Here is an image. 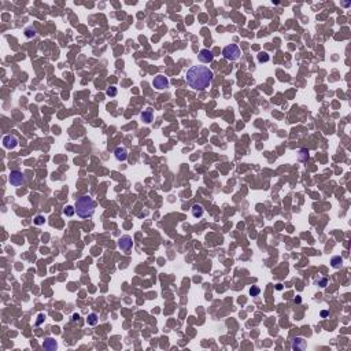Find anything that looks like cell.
I'll list each match as a JSON object with an SVG mask.
<instances>
[{
	"label": "cell",
	"instance_id": "cell-1",
	"mask_svg": "<svg viewBox=\"0 0 351 351\" xmlns=\"http://www.w3.org/2000/svg\"><path fill=\"white\" fill-rule=\"evenodd\" d=\"M214 74L207 66H192L187 70L185 80L192 89L205 90L211 85Z\"/></svg>",
	"mask_w": 351,
	"mask_h": 351
},
{
	"label": "cell",
	"instance_id": "cell-2",
	"mask_svg": "<svg viewBox=\"0 0 351 351\" xmlns=\"http://www.w3.org/2000/svg\"><path fill=\"white\" fill-rule=\"evenodd\" d=\"M75 213L80 218H89L95 213V202L90 196H81L75 202Z\"/></svg>",
	"mask_w": 351,
	"mask_h": 351
},
{
	"label": "cell",
	"instance_id": "cell-3",
	"mask_svg": "<svg viewBox=\"0 0 351 351\" xmlns=\"http://www.w3.org/2000/svg\"><path fill=\"white\" fill-rule=\"evenodd\" d=\"M222 55L226 60H231V62L237 60L240 58V48L236 44H229L222 50Z\"/></svg>",
	"mask_w": 351,
	"mask_h": 351
},
{
	"label": "cell",
	"instance_id": "cell-4",
	"mask_svg": "<svg viewBox=\"0 0 351 351\" xmlns=\"http://www.w3.org/2000/svg\"><path fill=\"white\" fill-rule=\"evenodd\" d=\"M8 181H10L11 185L21 187V185H24V184L26 183V177H25L24 173L19 172V170H13L10 173V176H8Z\"/></svg>",
	"mask_w": 351,
	"mask_h": 351
},
{
	"label": "cell",
	"instance_id": "cell-5",
	"mask_svg": "<svg viewBox=\"0 0 351 351\" xmlns=\"http://www.w3.org/2000/svg\"><path fill=\"white\" fill-rule=\"evenodd\" d=\"M118 247L121 251L123 252H129L132 248H133V240H132V237L129 235H123L119 237L118 240Z\"/></svg>",
	"mask_w": 351,
	"mask_h": 351
},
{
	"label": "cell",
	"instance_id": "cell-6",
	"mask_svg": "<svg viewBox=\"0 0 351 351\" xmlns=\"http://www.w3.org/2000/svg\"><path fill=\"white\" fill-rule=\"evenodd\" d=\"M169 84H170V82H169V78L166 77V75H163V74H158L156 77L154 78V81H152V85L155 86L156 89H159V90L169 88Z\"/></svg>",
	"mask_w": 351,
	"mask_h": 351
},
{
	"label": "cell",
	"instance_id": "cell-7",
	"mask_svg": "<svg viewBox=\"0 0 351 351\" xmlns=\"http://www.w3.org/2000/svg\"><path fill=\"white\" fill-rule=\"evenodd\" d=\"M18 145V139L14 134H7L3 137V147L7 150H14Z\"/></svg>",
	"mask_w": 351,
	"mask_h": 351
},
{
	"label": "cell",
	"instance_id": "cell-8",
	"mask_svg": "<svg viewBox=\"0 0 351 351\" xmlns=\"http://www.w3.org/2000/svg\"><path fill=\"white\" fill-rule=\"evenodd\" d=\"M198 58L203 63H210V62H213V59H214V54L211 51H209V50H206V48H205V50L199 51Z\"/></svg>",
	"mask_w": 351,
	"mask_h": 351
},
{
	"label": "cell",
	"instance_id": "cell-9",
	"mask_svg": "<svg viewBox=\"0 0 351 351\" xmlns=\"http://www.w3.org/2000/svg\"><path fill=\"white\" fill-rule=\"evenodd\" d=\"M114 155H115L117 161L123 162V161L128 159V151H126V148H123V147H117L115 151H114Z\"/></svg>",
	"mask_w": 351,
	"mask_h": 351
},
{
	"label": "cell",
	"instance_id": "cell-10",
	"mask_svg": "<svg viewBox=\"0 0 351 351\" xmlns=\"http://www.w3.org/2000/svg\"><path fill=\"white\" fill-rule=\"evenodd\" d=\"M43 347L44 350H48V351H55L56 348H58V343H56L52 337H47L43 343Z\"/></svg>",
	"mask_w": 351,
	"mask_h": 351
},
{
	"label": "cell",
	"instance_id": "cell-11",
	"mask_svg": "<svg viewBox=\"0 0 351 351\" xmlns=\"http://www.w3.org/2000/svg\"><path fill=\"white\" fill-rule=\"evenodd\" d=\"M292 348L293 350H304L306 348V340L303 337H295L292 340Z\"/></svg>",
	"mask_w": 351,
	"mask_h": 351
},
{
	"label": "cell",
	"instance_id": "cell-12",
	"mask_svg": "<svg viewBox=\"0 0 351 351\" xmlns=\"http://www.w3.org/2000/svg\"><path fill=\"white\" fill-rule=\"evenodd\" d=\"M140 117H141V119L144 121L145 123L152 122V110H151V108H147V110H144L141 112Z\"/></svg>",
	"mask_w": 351,
	"mask_h": 351
},
{
	"label": "cell",
	"instance_id": "cell-13",
	"mask_svg": "<svg viewBox=\"0 0 351 351\" xmlns=\"http://www.w3.org/2000/svg\"><path fill=\"white\" fill-rule=\"evenodd\" d=\"M203 213H205V210H203V207L200 205H194V206H192V216H194V217L199 218V217L203 216Z\"/></svg>",
	"mask_w": 351,
	"mask_h": 351
},
{
	"label": "cell",
	"instance_id": "cell-14",
	"mask_svg": "<svg viewBox=\"0 0 351 351\" xmlns=\"http://www.w3.org/2000/svg\"><path fill=\"white\" fill-rule=\"evenodd\" d=\"M342 263H343V258L342 256H333V258L331 259V265H332V267H335V269H339V267L342 266Z\"/></svg>",
	"mask_w": 351,
	"mask_h": 351
},
{
	"label": "cell",
	"instance_id": "cell-15",
	"mask_svg": "<svg viewBox=\"0 0 351 351\" xmlns=\"http://www.w3.org/2000/svg\"><path fill=\"white\" fill-rule=\"evenodd\" d=\"M97 321H99V318H97V314H95V313H90L88 315V318H86L88 325H96Z\"/></svg>",
	"mask_w": 351,
	"mask_h": 351
},
{
	"label": "cell",
	"instance_id": "cell-16",
	"mask_svg": "<svg viewBox=\"0 0 351 351\" xmlns=\"http://www.w3.org/2000/svg\"><path fill=\"white\" fill-rule=\"evenodd\" d=\"M307 159H309V150L302 148V150L299 151V161L304 162V161H307Z\"/></svg>",
	"mask_w": 351,
	"mask_h": 351
},
{
	"label": "cell",
	"instance_id": "cell-17",
	"mask_svg": "<svg viewBox=\"0 0 351 351\" xmlns=\"http://www.w3.org/2000/svg\"><path fill=\"white\" fill-rule=\"evenodd\" d=\"M36 29L35 28H26L25 29V36L28 37V39H32V37H35L36 36Z\"/></svg>",
	"mask_w": 351,
	"mask_h": 351
},
{
	"label": "cell",
	"instance_id": "cell-18",
	"mask_svg": "<svg viewBox=\"0 0 351 351\" xmlns=\"http://www.w3.org/2000/svg\"><path fill=\"white\" fill-rule=\"evenodd\" d=\"M63 213H65V216H67V217L74 216V213H75V207H73V206H66V207H65V210H63Z\"/></svg>",
	"mask_w": 351,
	"mask_h": 351
},
{
	"label": "cell",
	"instance_id": "cell-19",
	"mask_svg": "<svg viewBox=\"0 0 351 351\" xmlns=\"http://www.w3.org/2000/svg\"><path fill=\"white\" fill-rule=\"evenodd\" d=\"M259 293H261V288H259V287L252 285L251 288H250V295H251V296H258Z\"/></svg>",
	"mask_w": 351,
	"mask_h": 351
},
{
	"label": "cell",
	"instance_id": "cell-20",
	"mask_svg": "<svg viewBox=\"0 0 351 351\" xmlns=\"http://www.w3.org/2000/svg\"><path fill=\"white\" fill-rule=\"evenodd\" d=\"M258 60L261 63H265V62H267V60H269V55L266 54V52H261V54L258 55Z\"/></svg>",
	"mask_w": 351,
	"mask_h": 351
},
{
	"label": "cell",
	"instance_id": "cell-21",
	"mask_svg": "<svg viewBox=\"0 0 351 351\" xmlns=\"http://www.w3.org/2000/svg\"><path fill=\"white\" fill-rule=\"evenodd\" d=\"M106 95L107 96H115L117 95V88L115 86H110V88L106 90Z\"/></svg>",
	"mask_w": 351,
	"mask_h": 351
},
{
	"label": "cell",
	"instance_id": "cell-22",
	"mask_svg": "<svg viewBox=\"0 0 351 351\" xmlns=\"http://www.w3.org/2000/svg\"><path fill=\"white\" fill-rule=\"evenodd\" d=\"M45 222V218L43 217V216H37L36 218H35V224L36 225H43Z\"/></svg>",
	"mask_w": 351,
	"mask_h": 351
},
{
	"label": "cell",
	"instance_id": "cell-23",
	"mask_svg": "<svg viewBox=\"0 0 351 351\" xmlns=\"http://www.w3.org/2000/svg\"><path fill=\"white\" fill-rule=\"evenodd\" d=\"M44 320H45V315L44 314H39V317H37V321H36V326H40L41 324H43Z\"/></svg>",
	"mask_w": 351,
	"mask_h": 351
},
{
	"label": "cell",
	"instance_id": "cell-24",
	"mask_svg": "<svg viewBox=\"0 0 351 351\" xmlns=\"http://www.w3.org/2000/svg\"><path fill=\"white\" fill-rule=\"evenodd\" d=\"M317 282H318V285H320V287L325 288L326 284H328V278H320V280H317Z\"/></svg>",
	"mask_w": 351,
	"mask_h": 351
},
{
	"label": "cell",
	"instance_id": "cell-25",
	"mask_svg": "<svg viewBox=\"0 0 351 351\" xmlns=\"http://www.w3.org/2000/svg\"><path fill=\"white\" fill-rule=\"evenodd\" d=\"M71 321H74V322H75V321H80V315H78V314H74L73 318H71Z\"/></svg>",
	"mask_w": 351,
	"mask_h": 351
},
{
	"label": "cell",
	"instance_id": "cell-26",
	"mask_svg": "<svg viewBox=\"0 0 351 351\" xmlns=\"http://www.w3.org/2000/svg\"><path fill=\"white\" fill-rule=\"evenodd\" d=\"M326 315H328V311H326V310H322V311H321V317H326Z\"/></svg>",
	"mask_w": 351,
	"mask_h": 351
},
{
	"label": "cell",
	"instance_id": "cell-27",
	"mask_svg": "<svg viewBox=\"0 0 351 351\" xmlns=\"http://www.w3.org/2000/svg\"><path fill=\"white\" fill-rule=\"evenodd\" d=\"M276 288L278 289V291H280V289H282V284H277V285H276Z\"/></svg>",
	"mask_w": 351,
	"mask_h": 351
}]
</instances>
